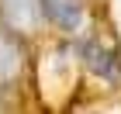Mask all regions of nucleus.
Listing matches in <instances>:
<instances>
[{
  "instance_id": "3",
  "label": "nucleus",
  "mask_w": 121,
  "mask_h": 114,
  "mask_svg": "<svg viewBox=\"0 0 121 114\" xmlns=\"http://www.w3.org/2000/svg\"><path fill=\"white\" fill-rule=\"evenodd\" d=\"M21 73V48L14 45V38L0 31V86L10 83Z\"/></svg>"
},
{
  "instance_id": "1",
  "label": "nucleus",
  "mask_w": 121,
  "mask_h": 114,
  "mask_svg": "<svg viewBox=\"0 0 121 114\" xmlns=\"http://www.w3.org/2000/svg\"><path fill=\"white\" fill-rule=\"evenodd\" d=\"M0 14L14 31H31L42 21V4L38 0H0Z\"/></svg>"
},
{
  "instance_id": "2",
  "label": "nucleus",
  "mask_w": 121,
  "mask_h": 114,
  "mask_svg": "<svg viewBox=\"0 0 121 114\" xmlns=\"http://www.w3.org/2000/svg\"><path fill=\"white\" fill-rule=\"evenodd\" d=\"M38 4H42V14L48 21H56L62 31H76L83 21V10L76 0H38Z\"/></svg>"
}]
</instances>
